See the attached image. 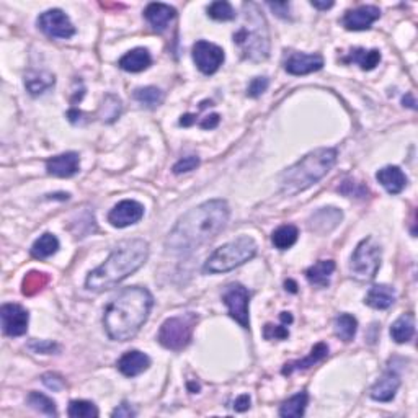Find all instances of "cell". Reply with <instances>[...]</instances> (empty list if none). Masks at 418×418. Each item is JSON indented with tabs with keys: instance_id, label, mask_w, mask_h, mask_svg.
<instances>
[{
	"instance_id": "35",
	"label": "cell",
	"mask_w": 418,
	"mask_h": 418,
	"mask_svg": "<svg viewBox=\"0 0 418 418\" xmlns=\"http://www.w3.org/2000/svg\"><path fill=\"white\" fill-rule=\"evenodd\" d=\"M133 97L145 108H157L163 102V92L157 87H140L136 89Z\"/></svg>"
},
{
	"instance_id": "50",
	"label": "cell",
	"mask_w": 418,
	"mask_h": 418,
	"mask_svg": "<svg viewBox=\"0 0 418 418\" xmlns=\"http://www.w3.org/2000/svg\"><path fill=\"white\" fill-rule=\"evenodd\" d=\"M402 103H403V104H407V107H408V108H412V110H415V108H417V102H415V98H413V95H412V93H407L406 97H403Z\"/></svg>"
},
{
	"instance_id": "38",
	"label": "cell",
	"mask_w": 418,
	"mask_h": 418,
	"mask_svg": "<svg viewBox=\"0 0 418 418\" xmlns=\"http://www.w3.org/2000/svg\"><path fill=\"white\" fill-rule=\"evenodd\" d=\"M100 115H102V120L104 122L116 121V118H120L121 115L120 98H116L115 95H107L102 104V110H100Z\"/></svg>"
},
{
	"instance_id": "39",
	"label": "cell",
	"mask_w": 418,
	"mask_h": 418,
	"mask_svg": "<svg viewBox=\"0 0 418 418\" xmlns=\"http://www.w3.org/2000/svg\"><path fill=\"white\" fill-rule=\"evenodd\" d=\"M338 192L342 193V194H345V197H348V198H365L367 193V188L363 183H358V181H354V180H345L343 183H342V186H340L338 188Z\"/></svg>"
},
{
	"instance_id": "14",
	"label": "cell",
	"mask_w": 418,
	"mask_h": 418,
	"mask_svg": "<svg viewBox=\"0 0 418 418\" xmlns=\"http://www.w3.org/2000/svg\"><path fill=\"white\" fill-rule=\"evenodd\" d=\"M283 64L286 72L291 75H306L320 71L324 67V57L320 54L289 53Z\"/></svg>"
},
{
	"instance_id": "45",
	"label": "cell",
	"mask_w": 418,
	"mask_h": 418,
	"mask_svg": "<svg viewBox=\"0 0 418 418\" xmlns=\"http://www.w3.org/2000/svg\"><path fill=\"white\" fill-rule=\"evenodd\" d=\"M111 417H118V418H131L136 417V412L131 408V406H128V402H122L121 406H118V408H115L111 413Z\"/></svg>"
},
{
	"instance_id": "29",
	"label": "cell",
	"mask_w": 418,
	"mask_h": 418,
	"mask_svg": "<svg viewBox=\"0 0 418 418\" xmlns=\"http://www.w3.org/2000/svg\"><path fill=\"white\" fill-rule=\"evenodd\" d=\"M307 402H309V394L306 392V390L298 392L296 395H293V397L283 402V406L280 407V415L284 418L302 417L304 412H306Z\"/></svg>"
},
{
	"instance_id": "21",
	"label": "cell",
	"mask_w": 418,
	"mask_h": 418,
	"mask_svg": "<svg viewBox=\"0 0 418 418\" xmlns=\"http://www.w3.org/2000/svg\"><path fill=\"white\" fill-rule=\"evenodd\" d=\"M376 179L390 194H399L407 186V176L395 165H388L376 174Z\"/></svg>"
},
{
	"instance_id": "2",
	"label": "cell",
	"mask_w": 418,
	"mask_h": 418,
	"mask_svg": "<svg viewBox=\"0 0 418 418\" xmlns=\"http://www.w3.org/2000/svg\"><path fill=\"white\" fill-rule=\"evenodd\" d=\"M154 306L149 289L133 286L121 291L104 309V331L115 342H128L138 335Z\"/></svg>"
},
{
	"instance_id": "16",
	"label": "cell",
	"mask_w": 418,
	"mask_h": 418,
	"mask_svg": "<svg viewBox=\"0 0 418 418\" xmlns=\"http://www.w3.org/2000/svg\"><path fill=\"white\" fill-rule=\"evenodd\" d=\"M80 169V157L77 152H66L61 156L51 157L46 161V170L49 175L59 179H71Z\"/></svg>"
},
{
	"instance_id": "26",
	"label": "cell",
	"mask_w": 418,
	"mask_h": 418,
	"mask_svg": "<svg viewBox=\"0 0 418 418\" xmlns=\"http://www.w3.org/2000/svg\"><path fill=\"white\" fill-rule=\"evenodd\" d=\"M395 301V291L388 284H376L370 289V293L366 294V304L372 309L378 311H384L389 309Z\"/></svg>"
},
{
	"instance_id": "20",
	"label": "cell",
	"mask_w": 418,
	"mask_h": 418,
	"mask_svg": "<svg viewBox=\"0 0 418 418\" xmlns=\"http://www.w3.org/2000/svg\"><path fill=\"white\" fill-rule=\"evenodd\" d=\"M144 17L147 18V21L152 25L154 30L162 33V31L170 25V21L176 17V10L174 7L167 6V3L154 2L145 7Z\"/></svg>"
},
{
	"instance_id": "42",
	"label": "cell",
	"mask_w": 418,
	"mask_h": 418,
	"mask_svg": "<svg viewBox=\"0 0 418 418\" xmlns=\"http://www.w3.org/2000/svg\"><path fill=\"white\" fill-rule=\"evenodd\" d=\"M263 337L266 340H284L289 337V330L284 325L266 324L265 330H263Z\"/></svg>"
},
{
	"instance_id": "23",
	"label": "cell",
	"mask_w": 418,
	"mask_h": 418,
	"mask_svg": "<svg viewBox=\"0 0 418 418\" xmlns=\"http://www.w3.org/2000/svg\"><path fill=\"white\" fill-rule=\"evenodd\" d=\"M118 64L126 72H143L152 64V56L145 48H136L126 53Z\"/></svg>"
},
{
	"instance_id": "6",
	"label": "cell",
	"mask_w": 418,
	"mask_h": 418,
	"mask_svg": "<svg viewBox=\"0 0 418 418\" xmlns=\"http://www.w3.org/2000/svg\"><path fill=\"white\" fill-rule=\"evenodd\" d=\"M257 255V244L252 237H239L233 240V242H227L222 247L216 248L212 252V255L208 258L204 263L203 270L206 273L217 275V273H227V271L234 270L248 260H252Z\"/></svg>"
},
{
	"instance_id": "9",
	"label": "cell",
	"mask_w": 418,
	"mask_h": 418,
	"mask_svg": "<svg viewBox=\"0 0 418 418\" xmlns=\"http://www.w3.org/2000/svg\"><path fill=\"white\" fill-rule=\"evenodd\" d=\"M222 301L229 309V316L242 327H250V314H248V289L239 283L229 284L222 294Z\"/></svg>"
},
{
	"instance_id": "32",
	"label": "cell",
	"mask_w": 418,
	"mask_h": 418,
	"mask_svg": "<svg viewBox=\"0 0 418 418\" xmlns=\"http://www.w3.org/2000/svg\"><path fill=\"white\" fill-rule=\"evenodd\" d=\"M298 235H299V230L296 226L284 224V226H280L278 229L275 230L273 235H271V240H273V245L276 248L288 250L298 242Z\"/></svg>"
},
{
	"instance_id": "8",
	"label": "cell",
	"mask_w": 418,
	"mask_h": 418,
	"mask_svg": "<svg viewBox=\"0 0 418 418\" xmlns=\"http://www.w3.org/2000/svg\"><path fill=\"white\" fill-rule=\"evenodd\" d=\"M381 257H383V248L376 242L374 237L363 239L354 248L349 271L354 278L360 281L374 280L381 266Z\"/></svg>"
},
{
	"instance_id": "44",
	"label": "cell",
	"mask_w": 418,
	"mask_h": 418,
	"mask_svg": "<svg viewBox=\"0 0 418 418\" xmlns=\"http://www.w3.org/2000/svg\"><path fill=\"white\" fill-rule=\"evenodd\" d=\"M30 348L35 349L36 353H53L54 349H59L56 343L44 342V340H35V342L30 343Z\"/></svg>"
},
{
	"instance_id": "52",
	"label": "cell",
	"mask_w": 418,
	"mask_h": 418,
	"mask_svg": "<svg viewBox=\"0 0 418 418\" xmlns=\"http://www.w3.org/2000/svg\"><path fill=\"white\" fill-rule=\"evenodd\" d=\"M281 320L284 322V324H291V322H293V316H291L289 312H281Z\"/></svg>"
},
{
	"instance_id": "13",
	"label": "cell",
	"mask_w": 418,
	"mask_h": 418,
	"mask_svg": "<svg viewBox=\"0 0 418 418\" xmlns=\"http://www.w3.org/2000/svg\"><path fill=\"white\" fill-rule=\"evenodd\" d=\"M144 206L134 199H125V201L118 203L108 215V222L118 229H125L136 224L143 219Z\"/></svg>"
},
{
	"instance_id": "36",
	"label": "cell",
	"mask_w": 418,
	"mask_h": 418,
	"mask_svg": "<svg viewBox=\"0 0 418 418\" xmlns=\"http://www.w3.org/2000/svg\"><path fill=\"white\" fill-rule=\"evenodd\" d=\"M208 15L217 21H230L235 18V10L226 0H217L208 7Z\"/></svg>"
},
{
	"instance_id": "30",
	"label": "cell",
	"mask_w": 418,
	"mask_h": 418,
	"mask_svg": "<svg viewBox=\"0 0 418 418\" xmlns=\"http://www.w3.org/2000/svg\"><path fill=\"white\" fill-rule=\"evenodd\" d=\"M59 250V240L54 234L46 233L41 235L39 239L35 240V244L31 245V255L35 258H39V260H43V258H48L54 255Z\"/></svg>"
},
{
	"instance_id": "49",
	"label": "cell",
	"mask_w": 418,
	"mask_h": 418,
	"mask_svg": "<svg viewBox=\"0 0 418 418\" xmlns=\"http://www.w3.org/2000/svg\"><path fill=\"white\" fill-rule=\"evenodd\" d=\"M311 6L314 8H319V10H327V8L334 7V2H319V0H312Z\"/></svg>"
},
{
	"instance_id": "7",
	"label": "cell",
	"mask_w": 418,
	"mask_h": 418,
	"mask_svg": "<svg viewBox=\"0 0 418 418\" xmlns=\"http://www.w3.org/2000/svg\"><path fill=\"white\" fill-rule=\"evenodd\" d=\"M198 317L194 314H186V316L170 317L163 322L161 330H158L157 340L163 348L172 349V352H180L186 348L193 338V330L197 325Z\"/></svg>"
},
{
	"instance_id": "15",
	"label": "cell",
	"mask_w": 418,
	"mask_h": 418,
	"mask_svg": "<svg viewBox=\"0 0 418 418\" xmlns=\"http://www.w3.org/2000/svg\"><path fill=\"white\" fill-rule=\"evenodd\" d=\"M381 17V10L374 6H361L348 10L343 17V26L349 31L370 30L371 25Z\"/></svg>"
},
{
	"instance_id": "22",
	"label": "cell",
	"mask_w": 418,
	"mask_h": 418,
	"mask_svg": "<svg viewBox=\"0 0 418 418\" xmlns=\"http://www.w3.org/2000/svg\"><path fill=\"white\" fill-rule=\"evenodd\" d=\"M327 354H329V347H327L325 343L320 342L311 349V353H309L306 358H302V360H298V361L286 363L283 371H281V372H283L284 376H289V374H293L294 371L309 370L311 366L317 365V363H320L322 360H324Z\"/></svg>"
},
{
	"instance_id": "18",
	"label": "cell",
	"mask_w": 418,
	"mask_h": 418,
	"mask_svg": "<svg viewBox=\"0 0 418 418\" xmlns=\"http://www.w3.org/2000/svg\"><path fill=\"white\" fill-rule=\"evenodd\" d=\"M342 217L343 212L337 208H322L311 216V219H309V229L317 234H327L340 224Z\"/></svg>"
},
{
	"instance_id": "5",
	"label": "cell",
	"mask_w": 418,
	"mask_h": 418,
	"mask_svg": "<svg viewBox=\"0 0 418 418\" xmlns=\"http://www.w3.org/2000/svg\"><path fill=\"white\" fill-rule=\"evenodd\" d=\"M234 43L248 61H265L270 54V33L257 3H244V24L234 33Z\"/></svg>"
},
{
	"instance_id": "27",
	"label": "cell",
	"mask_w": 418,
	"mask_h": 418,
	"mask_svg": "<svg viewBox=\"0 0 418 418\" xmlns=\"http://www.w3.org/2000/svg\"><path fill=\"white\" fill-rule=\"evenodd\" d=\"M415 335V316L413 314H402L390 327V337L395 343H408Z\"/></svg>"
},
{
	"instance_id": "48",
	"label": "cell",
	"mask_w": 418,
	"mask_h": 418,
	"mask_svg": "<svg viewBox=\"0 0 418 418\" xmlns=\"http://www.w3.org/2000/svg\"><path fill=\"white\" fill-rule=\"evenodd\" d=\"M219 121H221V116L219 115H208L206 118H204V120L199 122V126H201L203 129H215L217 125H219Z\"/></svg>"
},
{
	"instance_id": "46",
	"label": "cell",
	"mask_w": 418,
	"mask_h": 418,
	"mask_svg": "<svg viewBox=\"0 0 418 418\" xmlns=\"http://www.w3.org/2000/svg\"><path fill=\"white\" fill-rule=\"evenodd\" d=\"M268 7L271 8V10H273L276 15L278 17H283V18H288L289 15V3L288 2H268Z\"/></svg>"
},
{
	"instance_id": "41",
	"label": "cell",
	"mask_w": 418,
	"mask_h": 418,
	"mask_svg": "<svg viewBox=\"0 0 418 418\" xmlns=\"http://www.w3.org/2000/svg\"><path fill=\"white\" fill-rule=\"evenodd\" d=\"M198 165H199V158L197 156H188V157L180 158L172 170H174L175 175H180V174H186V172L194 170Z\"/></svg>"
},
{
	"instance_id": "37",
	"label": "cell",
	"mask_w": 418,
	"mask_h": 418,
	"mask_svg": "<svg viewBox=\"0 0 418 418\" xmlns=\"http://www.w3.org/2000/svg\"><path fill=\"white\" fill-rule=\"evenodd\" d=\"M67 413L72 418H97L100 415L97 406L89 401H72Z\"/></svg>"
},
{
	"instance_id": "51",
	"label": "cell",
	"mask_w": 418,
	"mask_h": 418,
	"mask_svg": "<svg viewBox=\"0 0 418 418\" xmlns=\"http://www.w3.org/2000/svg\"><path fill=\"white\" fill-rule=\"evenodd\" d=\"M284 286H286V289H289V291H291V293H296V291H298V289H296L298 286H296V283H294L293 280H288V281H286Z\"/></svg>"
},
{
	"instance_id": "34",
	"label": "cell",
	"mask_w": 418,
	"mask_h": 418,
	"mask_svg": "<svg viewBox=\"0 0 418 418\" xmlns=\"http://www.w3.org/2000/svg\"><path fill=\"white\" fill-rule=\"evenodd\" d=\"M28 406L33 408V410L44 413V415L49 417H57V408H56V402L53 399H49L48 395L41 394V392H30L28 399H26Z\"/></svg>"
},
{
	"instance_id": "12",
	"label": "cell",
	"mask_w": 418,
	"mask_h": 418,
	"mask_svg": "<svg viewBox=\"0 0 418 418\" xmlns=\"http://www.w3.org/2000/svg\"><path fill=\"white\" fill-rule=\"evenodd\" d=\"M0 319H2L3 334L8 337H21L28 330V311L20 304H3L0 309Z\"/></svg>"
},
{
	"instance_id": "28",
	"label": "cell",
	"mask_w": 418,
	"mask_h": 418,
	"mask_svg": "<svg viewBox=\"0 0 418 418\" xmlns=\"http://www.w3.org/2000/svg\"><path fill=\"white\" fill-rule=\"evenodd\" d=\"M347 62H354L361 67L363 71H372L381 62L379 49H365V48H354L349 51L348 57L345 59Z\"/></svg>"
},
{
	"instance_id": "1",
	"label": "cell",
	"mask_w": 418,
	"mask_h": 418,
	"mask_svg": "<svg viewBox=\"0 0 418 418\" xmlns=\"http://www.w3.org/2000/svg\"><path fill=\"white\" fill-rule=\"evenodd\" d=\"M229 204L224 199H209L201 203L176 221L165 245L174 252H193L222 233L229 222Z\"/></svg>"
},
{
	"instance_id": "11",
	"label": "cell",
	"mask_w": 418,
	"mask_h": 418,
	"mask_svg": "<svg viewBox=\"0 0 418 418\" xmlns=\"http://www.w3.org/2000/svg\"><path fill=\"white\" fill-rule=\"evenodd\" d=\"M224 51L216 44L208 43V41H197L193 44V61L203 74L211 75L219 71L224 62Z\"/></svg>"
},
{
	"instance_id": "17",
	"label": "cell",
	"mask_w": 418,
	"mask_h": 418,
	"mask_svg": "<svg viewBox=\"0 0 418 418\" xmlns=\"http://www.w3.org/2000/svg\"><path fill=\"white\" fill-rule=\"evenodd\" d=\"M118 370L121 371V374H125L126 378H136V376L143 374L144 371L149 370L151 366V358L147 354L139 352V349H133V352H126L116 363Z\"/></svg>"
},
{
	"instance_id": "19",
	"label": "cell",
	"mask_w": 418,
	"mask_h": 418,
	"mask_svg": "<svg viewBox=\"0 0 418 418\" xmlns=\"http://www.w3.org/2000/svg\"><path fill=\"white\" fill-rule=\"evenodd\" d=\"M399 388H401V376L395 371L384 372L383 378L378 383L372 385L370 390V395L372 401L378 402H390L397 394Z\"/></svg>"
},
{
	"instance_id": "33",
	"label": "cell",
	"mask_w": 418,
	"mask_h": 418,
	"mask_svg": "<svg viewBox=\"0 0 418 418\" xmlns=\"http://www.w3.org/2000/svg\"><path fill=\"white\" fill-rule=\"evenodd\" d=\"M49 283V276L43 271H30L25 275L24 281H21V293L25 296H35L39 291H43Z\"/></svg>"
},
{
	"instance_id": "4",
	"label": "cell",
	"mask_w": 418,
	"mask_h": 418,
	"mask_svg": "<svg viewBox=\"0 0 418 418\" xmlns=\"http://www.w3.org/2000/svg\"><path fill=\"white\" fill-rule=\"evenodd\" d=\"M335 162H337L335 149L322 147L309 152L306 157H302L301 161L281 174V192L288 197H294V194L311 188L312 185H316L317 181H320L329 174Z\"/></svg>"
},
{
	"instance_id": "40",
	"label": "cell",
	"mask_w": 418,
	"mask_h": 418,
	"mask_svg": "<svg viewBox=\"0 0 418 418\" xmlns=\"http://www.w3.org/2000/svg\"><path fill=\"white\" fill-rule=\"evenodd\" d=\"M268 85H270V80H268L266 77H255V79H252V82L248 84L247 95L252 98H258L260 95L266 92Z\"/></svg>"
},
{
	"instance_id": "3",
	"label": "cell",
	"mask_w": 418,
	"mask_h": 418,
	"mask_svg": "<svg viewBox=\"0 0 418 418\" xmlns=\"http://www.w3.org/2000/svg\"><path fill=\"white\" fill-rule=\"evenodd\" d=\"M149 244L144 239H131L118 244L102 265L90 271L85 288L95 293L111 289L139 270L147 262Z\"/></svg>"
},
{
	"instance_id": "31",
	"label": "cell",
	"mask_w": 418,
	"mask_h": 418,
	"mask_svg": "<svg viewBox=\"0 0 418 418\" xmlns=\"http://www.w3.org/2000/svg\"><path fill=\"white\" fill-rule=\"evenodd\" d=\"M335 335L343 342H352L358 331V320L352 314H340L334 322Z\"/></svg>"
},
{
	"instance_id": "43",
	"label": "cell",
	"mask_w": 418,
	"mask_h": 418,
	"mask_svg": "<svg viewBox=\"0 0 418 418\" xmlns=\"http://www.w3.org/2000/svg\"><path fill=\"white\" fill-rule=\"evenodd\" d=\"M43 384L53 390H61L62 388H64V379H62L59 374L48 372V374L43 376Z\"/></svg>"
},
{
	"instance_id": "25",
	"label": "cell",
	"mask_w": 418,
	"mask_h": 418,
	"mask_svg": "<svg viewBox=\"0 0 418 418\" xmlns=\"http://www.w3.org/2000/svg\"><path fill=\"white\" fill-rule=\"evenodd\" d=\"M335 271L334 260H319L306 270V278L312 286L327 288L330 284V276Z\"/></svg>"
},
{
	"instance_id": "47",
	"label": "cell",
	"mask_w": 418,
	"mask_h": 418,
	"mask_svg": "<svg viewBox=\"0 0 418 418\" xmlns=\"http://www.w3.org/2000/svg\"><path fill=\"white\" fill-rule=\"evenodd\" d=\"M250 408V395L248 394H242L235 399L234 402V410L235 412H245Z\"/></svg>"
},
{
	"instance_id": "10",
	"label": "cell",
	"mask_w": 418,
	"mask_h": 418,
	"mask_svg": "<svg viewBox=\"0 0 418 418\" xmlns=\"http://www.w3.org/2000/svg\"><path fill=\"white\" fill-rule=\"evenodd\" d=\"M38 28L49 38L67 39L75 33V26L72 25L71 18L59 8H51L41 13L38 18Z\"/></svg>"
},
{
	"instance_id": "24",
	"label": "cell",
	"mask_w": 418,
	"mask_h": 418,
	"mask_svg": "<svg viewBox=\"0 0 418 418\" xmlns=\"http://www.w3.org/2000/svg\"><path fill=\"white\" fill-rule=\"evenodd\" d=\"M56 84V77L48 71H30L25 75V87L31 95H43Z\"/></svg>"
}]
</instances>
